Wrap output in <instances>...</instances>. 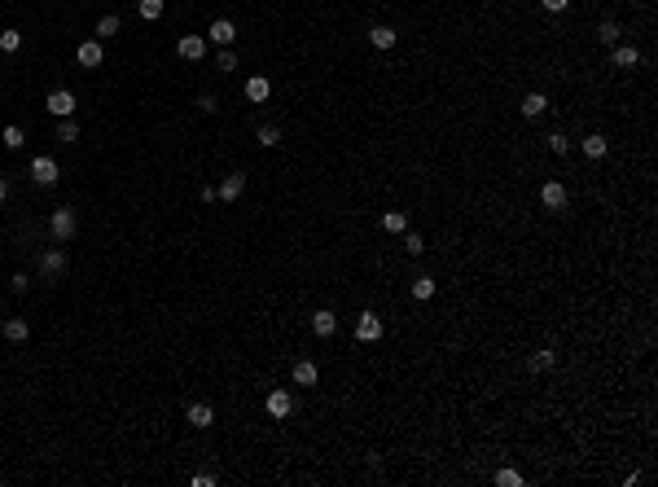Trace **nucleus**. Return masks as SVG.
<instances>
[{
    "label": "nucleus",
    "mask_w": 658,
    "mask_h": 487,
    "mask_svg": "<svg viewBox=\"0 0 658 487\" xmlns=\"http://www.w3.org/2000/svg\"><path fill=\"white\" fill-rule=\"evenodd\" d=\"M75 229H79V216L70 207H57L53 216H49V233L57 237V242H70V237H75Z\"/></svg>",
    "instance_id": "f257e3e1"
},
{
    "label": "nucleus",
    "mask_w": 658,
    "mask_h": 487,
    "mask_svg": "<svg viewBox=\"0 0 658 487\" xmlns=\"http://www.w3.org/2000/svg\"><path fill=\"white\" fill-rule=\"evenodd\" d=\"M62 272H66V251H44L40 255V281H62Z\"/></svg>",
    "instance_id": "f03ea898"
},
{
    "label": "nucleus",
    "mask_w": 658,
    "mask_h": 487,
    "mask_svg": "<svg viewBox=\"0 0 658 487\" xmlns=\"http://www.w3.org/2000/svg\"><path fill=\"white\" fill-rule=\"evenodd\" d=\"M57 176H62V172H57V163L49 158V154H35V158H31V180L35 185L49 189V185H57Z\"/></svg>",
    "instance_id": "7ed1b4c3"
},
{
    "label": "nucleus",
    "mask_w": 658,
    "mask_h": 487,
    "mask_svg": "<svg viewBox=\"0 0 658 487\" xmlns=\"http://www.w3.org/2000/svg\"><path fill=\"white\" fill-rule=\"evenodd\" d=\"M263 408H268V417H277V422H285L294 413V395L290 391H268V400H263Z\"/></svg>",
    "instance_id": "20e7f679"
},
{
    "label": "nucleus",
    "mask_w": 658,
    "mask_h": 487,
    "mask_svg": "<svg viewBox=\"0 0 658 487\" xmlns=\"http://www.w3.org/2000/svg\"><path fill=\"white\" fill-rule=\"evenodd\" d=\"M44 105H49V114H57V118H70V114H75V105H79V101H75V92H70V88H53V92H49V101H44Z\"/></svg>",
    "instance_id": "39448f33"
},
{
    "label": "nucleus",
    "mask_w": 658,
    "mask_h": 487,
    "mask_svg": "<svg viewBox=\"0 0 658 487\" xmlns=\"http://www.w3.org/2000/svg\"><path fill=\"white\" fill-rule=\"evenodd\" d=\"M176 53H181L185 62H202V57H207V35H181V40H176Z\"/></svg>",
    "instance_id": "423d86ee"
},
{
    "label": "nucleus",
    "mask_w": 658,
    "mask_h": 487,
    "mask_svg": "<svg viewBox=\"0 0 658 487\" xmlns=\"http://www.w3.org/2000/svg\"><path fill=\"white\" fill-rule=\"evenodd\" d=\"M185 422L194 426V431H211V426H215V408L198 400V404H189V408H185Z\"/></svg>",
    "instance_id": "0eeeda50"
},
{
    "label": "nucleus",
    "mask_w": 658,
    "mask_h": 487,
    "mask_svg": "<svg viewBox=\"0 0 658 487\" xmlns=\"http://www.w3.org/2000/svg\"><path fill=\"white\" fill-rule=\"evenodd\" d=\"M356 338H360V342H378L382 338V316L378 312H360V320H356Z\"/></svg>",
    "instance_id": "6e6552de"
},
{
    "label": "nucleus",
    "mask_w": 658,
    "mask_h": 487,
    "mask_svg": "<svg viewBox=\"0 0 658 487\" xmlns=\"http://www.w3.org/2000/svg\"><path fill=\"white\" fill-rule=\"evenodd\" d=\"M233 40H237V27H233L229 18H215L211 31H207V44H220V49H229Z\"/></svg>",
    "instance_id": "1a4fd4ad"
},
{
    "label": "nucleus",
    "mask_w": 658,
    "mask_h": 487,
    "mask_svg": "<svg viewBox=\"0 0 658 487\" xmlns=\"http://www.w3.org/2000/svg\"><path fill=\"white\" fill-rule=\"evenodd\" d=\"M75 57H79V66H88V70H97V66L105 62V49H101V40H83V44H79V53H75Z\"/></svg>",
    "instance_id": "9d476101"
},
{
    "label": "nucleus",
    "mask_w": 658,
    "mask_h": 487,
    "mask_svg": "<svg viewBox=\"0 0 658 487\" xmlns=\"http://www.w3.org/2000/svg\"><path fill=\"white\" fill-rule=\"evenodd\" d=\"M540 202H544L548 211H562V207H566V185H562V180H544Z\"/></svg>",
    "instance_id": "9b49d317"
},
{
    "label": "nucleus",
    "mask_w": 658,
    "mask_h": 487,
    "mask_svg": "<svg viewBox=\"0 0 658 487\" xmlns=\"http://www.w3.org/2000/svg\"><path fill=\"white\" fill-rule=\"evenodd\" d=\"M0 334H5V342H14V347H18V342H27V338H31V325H27L22 316H9L5 325H0Z\"/></svg>",
    "instance_id": "f8f14e48"
},
{
    "label": "nucleus",
    "mask_w": 658,
    "mask_h": 487,
    "mask_svg": "<svg viewBox=\"0 0 658 487\" xmlns=\"http://www.w3.org/2000/svg\"><path fill=\"white\" fill-rule=\"evenodd\" d=\"M312 334L316 338H333V334H338V316H333L329 307H320V312L312 316Z\"/></svg>",
    "instance_id": "ddd939ff"
},
{
    "label": "nucleus",
    "mask_w": 658,
    "mask_h": 487,
    "mask_svg": "<svg viewBox=\"0 0 658 487\" xmlns=\"http://www.w3.org/2000/svg\"><path fill=\"white\" fill-rule=\"evenodd\" d=\"M579 149H584V158H593V163H597V158H606V149H610V141H606L602 132H588V136H584V141H579Z\"/></svg>",
    "instance_id": "4468645a"
},
{
    "label": "nucleus",
    "mask_w": 658,
    "mask_h": 487,
    "mask_svg": "<svg viewBox=\"0 0 658 487\" xmlns=\"http://www.w3.org/2000/svg\"><path fill=\"white\" fill-rule=\"evenodd\" d=\"M268 97H272V84H268V79H263V75H250V79H246V101L263 105Z\"/></svg>",
    "instance_id": "2eb2a0df"
},
{
    "label": "nucleus",
    "mask_w": 658,
    "mask_h": 487,
    "mask_svg": "<svg viewBox=\"0 0 658 487\" xmlns=\"http://www.w3.org/2000/svg\"><path fill=\"white\" fill-rule=\"evenodd\" d=\"M553 364H557V351H548V347L526 355V373H544V369H553Z\"/></svg>",
    "instance_id": "dca6fc26"
},
{
    "label": "nucleus",
    "mask_w": 658,
    "mask_h": 487,
    "mask_svg": "<svg viewBox=\"0 0 658 487\" xmlns=\"http://www.w3.org/2000/svg\"><path fill=\"white\" fill-rule=\"evenodd\" d=\"M242 189H246V176H242V172H233V176H224V185L215 189V194H220L224 202H237V198H242Z\"/></svg>",
    "instance_id": "f3484780"
},
{
    "label": "nucleus",
    "mask_w": 658,
    "mask_h": 487,
    "mask_svg": "<svg viewBox=\"0 0 658 487\" xmlns=\"http://www.w3.org/2000/svg\"><path fill=\"white\" fill-rule=\"evenodd\" d=\"M615 66H619V70H632V66H641V53H637V44H615Z\"/></svg>",
    "instance_id": "a211bd4d"
},
{
    "label": "nucleus",
    "mask_w": 658,
    "mask_h": 487,
    "mask_svg": "<svg viewBox=\"0 0 658 487\" xmlns=\"http://www.w3.org/2000/svg\"><path fill=\"white\" fill-rule=\"evenodd\" d=\"M544 110H548V97H544V92H526V97H522V114H526V118H540Z\"/></svg>",
    "instance_id": "6ab92c4d"
},
{
    "label": "nucleus",
    "mask_w": 658,
    "mask_h": 487,
    "mask_svg": "<svg viewBox=\"0 0 658 487\" xmlns=\"http://www.w3.org/2000/svg\"><path fill=\"white\" fill-rule=\"evenodd\" d=\"M316 377H320L316 360H298V364H294V382H298V386H316Z\"/></svg>",
    "instance_id": "aec40b11"
},
{
    "label": "nucleus",
    "mask_w": 658,
    "mask_h": 487,
    "mask_svg": "<svg viewBox=\"0 0 658 487\" xmlns=\"http://www.w3.org/2000/svg\"><path fill=\"white\" fill-rule=\"evenodd\" d=\"M619 35H624V27H619L615 18H602V22H597V40H602V44H619Z\"/></svg>",
    "instance_id": "412c9836"
},
{
    "label": "nucleus",
    "mask_w": 658,
    "mask_h": 487,
    "mask_svg": "<svg viewBox=\"0 0 658 487\" xmlns=\"http://www.w3.org/2000/svg\"><path fill=\"white\" fill-rule=\"evenodd\" d=\"M395 40H400L395 27H373L369 31V44H373V49H395Z\"/></svg>",
    "instance_id": "4be33fe9"
},
{
    "label": "nucleus",
    "mask_w": 658,
    "mask_h": 487,
    "mask_svg": "<svg viewBox=\"0 0 658 487\" xmlns=\"http://www.w3.org/2000/svg\"><path fill=\"white\" fill-rule=\"evenodd\" d=\"M382 229H387V233H404V229H409V216H404V211H382Z\"/></svg>",
    "instance_id": "5701e85b"
},
{
    "label": "nucleus",
    "mask_w": 658,
    "mask_h": 487,
    "mask_svg": "<svg viewBox=\"0 0 658 487\" xmlns=\"http://www.w3.org/2000/svg\"><path fill=\"white\" fill-rule=\"evenodd\" d=\"M255 141H259V145H263V149H272V145H281V127H277V123H263V127H259V132H255Z\"/></svg>",
    "instance_id": "b1692460"
},
{
    "label": "nucleus",
    "mask_w": 658,
    "mask_h": 487,
    "mask_svg": "<svg viewBox=\"0 0 658 487\" xmlns=\"http://www.w3.org/2000/svg\"><path fill=\"white\" fill-rule=\"evenodd\" d=\"M0 141H5V149H22V145H27V136H22L18 123H9L5 132H0Z\"/></svg>",
    "instance_id": "393cba45"
},
{
    "label": "nucleus",
    "mask_w": 658,
    "mask_h": 487,
    "mask_svg": "<svg viewBox=\"0 0 658 487\" xmlns=\"http://www.w3.org/2000/svg\"><path fill=\"white\" fill-rule=\"evenodd\" d=\"M409 290H413V299L422 303V299H430V294H435V277H413Z\"/></svg>",
    "instance_id": "a878e982"
},
{
    "label": "nucleus",
    "mask_w": 658,
    "mask_h": 487,
    "mask_svg": "<svg viewBox=\"0 0 658 487\" xmlns=\"http://www.w3.org/2000/svg\"><path fill=\"white\" fill-rule=\"evenodd\" d=\"M119 27H123V22H119V14H105V18H97V35H101V40H110V35H119Z\"/></svg>",
    "instance_id": "bb28decb"
},
{
    "label": "nucleus",
    "mask_w": 658,
    "mask_h": 487,
    "mask_svg": "<svg viewBox=\"0 0 658 487\" xmlns=\"http://www.w3.org/2000/svg\"><path fill=\"white\" fill-rule=\"evenodd\" d=\"M136 9H141V18H145V22H158L163 18V0H136Z\"/></svg>",
    "instance_id": "cd10ccee"
},
{
    "label": "nucleus",
    "mask_w": 658,
    "mask_h": 487,
    "mask_svg": "<svg viewBox=\"0 0 658 487\" xmlns=\"http://www.w3.org/2000/svg\"><path fill=\"white\" fill-rule=\"evenodd\" d=\"M22 49V31H0V53H18Z\"/></svg>",
    "instance_id": "c85d7f7f"
},
{
    "label": "nucleus",
    "mask_w": 658,
    "mask_h": 487,
    "mask_svg": "<svg viewBox=\"0 0 658 487\" xmlns=\"http://www.w3.org/2000/svg\"><path fill=\"white\" fill-rule=\"evenodd\" d=\"M57 141H62V145H70V141H79V127H75V118H62V123H57Z\"/></svg>",
    "instance_id": "c756f323"
},
{
    "label": "nucleus",
    "mask_w": 658,
    "mask_h": 487,
    "mask_svg": "<svg viewBox=\"0 0 658 487\" xmlns=\"http://www.w3.org/2000/svg\"><path fill=\"white\" fill-rule=\"evenodd\" d=\"M548 149L566 158V154H570V136H566V132H553V136H548Z\"/></svg>",
    "instance_id": "7c9ffc66"
},
{
    "label": "nucleus",
    "mask_w": 658,
    "mask_h": 487,
    "mask_svg": "<svg viewBox=\"0 0 658 487\" xmlns=\"http://www.w3.org/2000/svg\"><path fill=\"white\" fill-rule=\"evenodd\" d=\"M496 487H522V474L518 470H496Z\"/></svg>",
    "instance_id": "2f4dec72"
},
{
    "label": "nucleus",
    "mask_w": 658,
    "mask_h": 487,
    "mask_svg": "<svg viewBox=\"0 0 658 487\" xmlns=\"http://www.w3.org/2000/svg\"><path fill=\"white\" fill-rule=\"evenodd\" d=\"M404 251H409V255H422V251H426L422 233H409V229H404Z\"/></svg>",
    "instance_id": "473e14b6"
},
{
    "label": "nucleus",
    "mask_w": 658,
    "mask_h": 487,
    "mask_svg": "<svg viewBox=\"0 0 658 487\" xmlns=\"http://www.w3.org/2000/svg\"><path fill=\"white\" fill-rule=\"evenodd\" d=\"M9 290H14V294H27V290H31V277H27V272H14V277H9Z\"/></svg>",
    "instance_id": "72a5a7b5"
},
{
    "label": "nucleus",
    "mask_w": 658,
    "mask_h": 487,
    "mask_svg": "<svg viewBox=\"0 0 658 487\" xmlns=\"http://www.w3.org/2000/svg\"><path fill=\"white\" fill-rule=\"evenodd\" d=\"M215 66H220V70H237V53H233V49H220V57H215Z\"/></svg>",
    "instance_id": "f704fd0d"
},
{
    "label": "nucleus",
    "mask_w": 658,
    "mask_h": 487,
    "mask_svg": "<svg viewBox=\"0 0 658 487\" xmlns=\"http://www.w3.org/2000/svg\"><path fill=\"white\" fill-rule=\"evenodd\" d=\"M540 9H544V14H566L570 0H540Z\"/></svg>",
    "instance_id": "c9c22d12"
},
{
    "label": "nucleus",
    "mask_w": 658,
    "mask_h": 487,
    "mask_svg": "<svg viewBox=\"0 0 658 487\" xmlns=\"http://www.w3.org/2000/svg\"><path fill=\"white\" fill-rule=\"evenodd\" d=\"M198 110H207V114H215V110H220V101H215L211 92H207V97H198Z\"/></svg>",
    "instance_id": "e433bc0d"
},
{
    "label": "nucleus",
    "mask_w": 658,
    "mask_h": 487,
    "mask_svg": "<svg viewBox=\"0 0 658 487\" xmlns=\"http://www.w3.org/2000/svg\"><path fill=\"white\" fill-rule=\"evenodd\" d=\"M194 487H215V474H194Z\"/></svg>",
    "instance_id": "4c0bfd02"
},
{
    "label": "nucleus",
    "mask_w": 658,
    "mask_h": 487,
    "mask_svg": "<svg viewBox=\"0 0 658 487\" xmlns=\"http://www.w3.org/2000/svg\"><path fill=\"white\" fill-rule=\"evenodd\" d=\"M5 198H9V180H5V176H0V202H5Z\"/></svg>",
    "instance_id": "58836bf2"
}]
</instances>
